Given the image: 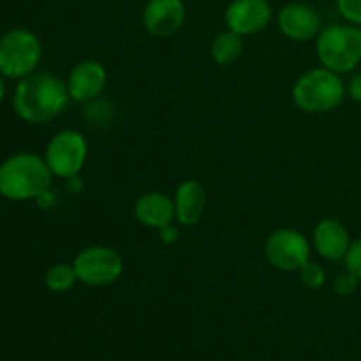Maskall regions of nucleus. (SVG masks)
I'll list each match as a JSON object with an SVG mask.
<instances>
[{"label": "nucleus", "mask_w": 361, "mask_h": 361, "mask_svg": "<svg viewBox=\"0 0 361 361\" xmlns=\"http://www.w3.org/2000/svg\"><path fill=\"white\" fill-rule=\"evenodd\" d=\"M69 90L62 78L51 73H32L18 80L13 92V109L18 118L42 126L66 111Z\"/></svg>", "instance_id": "f257e3e1"}, {"label": "nucleus", "mask_w": 361, "mask_h": 361, "mask_svg": "<svg viewBox=\"0 0 361 361\" xmlns=\"http://www.w3.org/2000/svg\"><path fill=\"white\" fill-rule=\"evenodd\" d=\"M53 182L44 157L18 152L0 164V196L9 201H37L48 194Z\"/></svg>", "instance_id": "f03ea898"}, {"label": "nucleus", "mask_w": 361, "mask_h": 361, "mask_svg": "<svg viewBox=\"0 0 361 361\" xmlns=\"http://www.w3.org/2000/svg\"><path fill=\"white\" fill-rule=\"evenodd\" d=\"M345 95L348 92L341 74L323 66L305 71L291 88L293 102L310 115L334 111L344 102Z\"/></svg>", "instance_id": "7ed1b4c3"}, {"label": "nucleus", "mask_w": 361, "mask_h": 361, "mask_svg": "<svg viewBox=\"0 0 361 361\" xmlns=\"http://www.w3.org/2000/svg\"><path fill=\"white\" fill-rule=\"evenodd\" d=\"M316 55L323 67L338 74L353 73L361 63V27L334 23L321 28Z\"/></svg>", "instance_id": "20e7f679"}, {"label": "nucleus", "mask_w": 361, "mask_h": 361, "mask_svg": "<svg viewBox=\"0 0 361 361\" xmlns=\"http://www.w3.org/2000/svg\"><path fill=\"white\" fill-rule=\"evenodd\" d=\"M42 59L37 35L27 28H13L0 35V74L9 80H21L35 73Z\"/></svg>", "instance_id": "39448f33"}, {"label": "nucleus", "mask_w": 361, "mask_h": 361, "mask_svg": "<svg viewBox=\"0 0 361 361\" xmlns=\"http://www.w3.org/2000/svg\"><path fill=\"white\" fill-rule=\"evenodd\" d=\"M42 157L53 176L63 180L76 178L87 164L88 141L80 130L62 129L49 137Z\"/></svg>", "instance_id": "423d86ee"}, {"label": "nucleus", "mask_w": 361, "mask_h": 361, "mask_svg": "<svg viewBox=\"0 0 361 361\" xmlns=\"http://www.w3.org/2000/svg\"><path fill=\"white\" fill-rule=\"evenodd\" d=\"M73 267L78 282L88 288H106L122 277L126 264L113 247L90 245L76 254Z\"/></svg>", "instance_id": "0eeeda50"}, {"label": "nucleus", "mask_w": 361, "mask_h": 361, "mask_svg": "<svg viewBox=\"0 0 361 361\" xmlns=\"http://www.w3.org/2000/svg\"><path fill=\"white\" fill-rule=\"evenodd\" d=\"M309 238L293 228H281L270 233L264 242V257L268 263L281 271H298L310 259Z\"/></svg>", "instance_id": "6e6552de"}, {"label": "nucleus", "mask_w": 361, "mask_h": 361, "mask_svg": "<svg viewBox=\"0 0 361 361\" xmlns=\"http://www.w3.org/2000/svg\"><path fill=\"white\" fill-rule=\"evenodd\" d=\"M274 9L268 0H231L224 11L226 28L242 37L256 35L270 25Z\"/></svg>", "instance_id": "1a4fd4ad"}, {"label": "nucleus", "mask_w": 361, "mask_h": 361, "mask_svg": "<svg viewBox=\"0 0 361 361\" xmlns=\"http://www.w3.org/2000/svg\"><path fill=\"white\" fill-rule=\"evenodd\" d=\"M185 16L187 9L183 0H148L141 21L152 37L166 39L183 27Z\"/></svg>", "instance_id": "9d476101"}, {"label": "nucleus", "mask_w": 361, "mask_h": 361, "mask_svg": "<svg viewBox=\"0 0 361 361\" xmlns=\"http://www.w3.org/2000/svg\"><path fill=\"white\" fill-rule=\"evenodd\" d=\"M279 30L295 42L312 41L321 32V16L305 2H289L277 14Z\"/></svg>", "instance_id": "9b49d317"}, {"label": "nucleus", "mask_w": 361, "mask_h": 361, "mask_svg": "<svg viewBox=\"0 0 361 361\" xmlns=\"http://www.w3.org/2000/svg\"><path fill=\"white\" fill-rule=\"evenodd\" d=\"M108 83V71L97 60H81L71 69L66 85L71 101L92 102L102 94Z\"/></svg>", "instance_id": "f8f14e48"}, {"label": "nucleus", "mask_w": 361, "mask_h": 361, "mask_svg": "<svg viewBox=\"0 0 361 361\" xmlns=\"http://www.w3.org/2000/svg\"><path fill=\"white\" fill-rule=\"evenodd\" d=\"M351 235L338 219H321L312 231V249L326 261H341L351 245Z\"/></svg>", "instance_id": "ddd939ff"}, {"label": "nucleus", "mask_w": 361, "mask_h": 361, "mask_svg": "<svg viewBox=\"0 0 361 361\" xmlns=\"http://www.w3.org/2000/svg\"><path fill=\"white\" fill-rule=\"evenodd\" d=\"M134 219L148 229H161L176 221L175 201L161 190H148L134 203Z\"/></svg>", "instance_id": "4468645a"}, {"label": "nucleus", "mask_w": 361, "mask_h": 361, "mask_svg": "<svg viewBox=\"0 0 361 361\" xmlns=\"http://www.w3.org/2000/svg\"><path fill=\"white\" fill-rule=\"evenodd\" d=\"M175 212L176 221L182 228H192L201 221L207 208L208 192L207 187L200 180H183L175 190Z\"/></svg>", "instance_id": "2eb2a0df"}, {"label": "nucleus", "mask_w": 361, "mask_h": 361, "mask_svg": "<svg viewBox=\"0 0 361 361\" xmlns=\"http://www.w3.org/2000/svg\"><path fill=\"white\" fill-rule=\"evenodd\" d=\"M243 53V37L236 32L226 30L219 32L210 42V56L217 66L228 67L238 62Z\"/></svg>", "instance_id": "dca6fc26"}, {"label": "nucleus", "mask_w": 361, "mask_h": 361, "mask_svg": "<svg viewBox=\"0 0 361 361\" xmlns=\"http://www.w3.org/2000/svg\"><path fill=\"white\" fill-rule=\"evenodd\" d=\"M78 282L76 271H74L73 263H55L46 270L44 286L48 291L62 295V293L71 291Z\"/></svg>", "instance_id": "f3484780"}, {"label": "nucleus", "mask_w": 361, "mask_h": 361, "mask_svg": "<svg viewBox=\"0 0 361 361\" xmlns=\"http://www.w3.org/2000/svg\"><path fill=\"white\" fill-rule=\"evenodd\" d=\"M298 277H300V282H302L307 289H314V291H316V289H321L324 284H326L328 275H326V270H324L319 263L309 259L298 270Z\"/></svg>", "instance_id": "a211bd4d"}, {"label": "nucleus", "mask_w": 361, "mask_h": 361, "mask_svg": "<svg viewBox=\"0 0 361 361\" xmlns=\"http://www.w3.org/2000/svg\"><path fill=\"white\" fill-rule=\"evenodd\" d=\"M360 282L361 281L356 277V275H353L351 271L345 270V271H342V274L335 275L331 286H334V291L337 293L338 296H351L356 293Z\"/></svg>", "instance_id": "6ab92c4d"}, {"label": "nucleus", "mask_w": 361, "mask_h": 361, "mask_svg": "<svg viewBox=\"0 0 361 361\" xmlns=\"http://www.w3.org/2000/svg\"><path fill=\"white\" fill-rule=\"evenodd\" d=\"M335 6L348 23L361 27V0H335Z\"/></svg>", "instance_id": "aec40b11"}, {"label": "nucleus", "mask_w": 361, "mask_h": 361, "mask_svg": "<svg viewBox=\"0 0 361 361\" xmlns=\"http://www.w3.org/2000/svg\"><path fill=\"white\" fill-rule=\"evenodd\" d=\"M344 264L345 270L351 271L353 275H356L361 281V236L351 242L348 254L344 257Z\"/></svg>", "instance_id": "412c9836"}, {"label": "nucleus", "mask_w": 361, "mask_h": 361, "mask_svg": "<svg viewBox=\"0 0 361 361\" xmlns=\"http://www.w3.org/2000/svg\"><path fill=\"white\" fill-rule=\"evenodd\" d=\"M345 92H348V95L353 101L361 104V73L353 74L351 80L345 85Z\"/></svg>", "instance_id": "4be33fe9"}, {"label": "nucleus", "mask_w": 361, "mask_h": 361, "mask_svg": "<svg viewBox=\"0 0 361 361\" xmlns=\"http://www.w3.org/2000/svg\"><path fill=\"white\" fill-rule=\"evenodd\" d=\"M159 238H161V242L166 243V245H173V243L178 242V238H180L178 228L173 224L164 226V228L159 229Z\"/></svg>", "instance_id": "5701e85b"}, {"label": "nucleus", "mask_w": 361, "mask_h": 361, "mask_svg": "<svg viewBox=\"0 0 361 361\" xmlns=\"http://www.w3.org/2000/svg\"><path fill=\"white\" fill-rule=\"evenodd\" d=\"M6 97V81H4V76L0 74V102Z\"/></svg>", "instance_id": "b1692460"}]
</instances>
